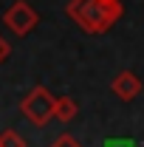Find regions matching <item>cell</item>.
<instances>
[{"mask_svg": "<svg viewBox=\"0 0 144 147\" xmlns=\"http://www.w3.org/2000/svg\"><path fill=\"white\" fill-rule=\"evenodd\" d=\"M65 11L88 34H105V31H110L116 26V20L124 14L122 3H108V0H71Z\"/></svg>", "mask_w": 144, "mask_h": 147, "instance_id": "obj_1", "label": "cell"}, {"mask_svg": "<svg viewBox=\"0 0 144 147\" xmlns=\"http://www.w3.org/2000/svg\"><path fill=\"white\" fill-rule=\"evenodd\" d=\"M54 110H57V99L48 93V88L37 85L23 96L20 102V113L34 125V127H45L51 119H54Z\"/></svg>", "mask_w": 144, "mask_h": 147, "instance_id": "obj_2", "label": "cell"}, {"mask_svg": "<svg viewBox=\"0 0 144 147\" xmlns=\"http://www.w3.org/2000/svg\"><path fill=\"white\" fill-rule=\"evenodd\" d=\"M3 23H6V28H11V34L26 37L28 31H34V26L40 23V14L31 9V3H26V0H14V3L6 9Z\"/></svg>", "mask_w": 144, "mask_h": 147, "instance_id": "obj_3", "label": "cell"}, {"mask_svg": "<svg viewBox=\"0 0 144 147\" xmlns=\"http://www.w3.org/2000/svg\"><path fill=\"white\" fill-rule=\"evenodd\" d=\"M141 79L136 76L133 71H122V74H116L113 76V82H110V91L116 93L122 102H130V99H136L139 93H141Z\"/></svg>", "mask_w": 144, "mask_h": 147, "instance_id": "obj_4", "label": "cell"}, {"mask_svg": "<svg viewBox=\"0 0 144 147\" xmlns=\"http://www.w3.org/2000/svg\"><path fill=\"white\" fill-rule=\"evenodd\" d=\"M76 113H79V108H76V102H73L71 96H59L57 99V110H54L57 122H73Z\"/></svg>", "mask_w": 144, "mask_h": 147, "instance_id": "obj_5", "label": "cell"}, {"mask_svg": "<svg viewBox=\"0 0 144 147\" xmlns=\"http://www.w3.org/2000/svg\"><path fill=\"white\" fill-rule=\"evenodd\" d=\"M0 147H26V139L17 130H3L0 133Z\"/></svg>", "mask_w": 144, "mask_h": 147, "instance_id": "obj_6", "label": "cell"}, {"mask_svg": "<svg viewBox=\"0 0 144 147\" xmlns=\"http://www.w3.org/2000/svg\"><path fill=\"white\" fill-rule=\"evenodd\" d=\"M51 147H79V144H76V142H73L71 136L65 133V136H59V139H57V142H54Z\"/></svg>", "mask_w": 144, "mask_h": 147, "instance_id": "obj_7", "label": "cell"}, {"mask_svg": "<svg viewBox=\"0 0 144 147\" xmlns=\"http://www.w3.org/2000/svg\"><path fill=\"white\" fill-rule=\"evenodd\" d=\"M9 51H11V45H9V42H6V37L0 34V62H3V59H6V57H9Z\"/></svg>", "mask_w": 144, "mask_h": 147, "instance_id": "obj_8", "label": "cell"}, {"mask_svg": "<svg viewBox=\"0 0 144 147\" xmlns=\"http://www.w3.org/2000/svg\"><path fill=\"white\" fill-rule=\"evenodd\" d=\"M105 147H133V144L124 139H110V142H105Z\"/></svg>", "mask_w": 144, "mask_h": 147, "instance_id": "obj_9", "label": "cell"}, {"mask_svg": "<svg viewBox=\"0 0 144 147\" xmlns=\"http://www.w3.org/2000/svg\"><path fill=\"white\" fill-rule=\"evenodd\" d=\"M108 3H122V0H108Z\"/></svg>", "mask_w": 144, "mask_h": 147, "instance_id": "obj_10", "label": "cell"}]
</instances>
